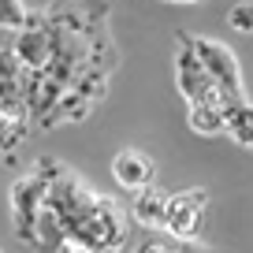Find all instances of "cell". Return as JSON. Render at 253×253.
<instances>
[{"mask_svg": "<svg viewBox=\"0 0 253 253\" xmlns=\"http://www.w3.org/2000/svg\"><path fill=\"white\" fill-rule=\"evenodd\" d=\"M223 138H231L235 145L250 149L253 142V104L250 101H238L227 108V119H223Z\"/></svg>", "mask_w": 253, "mask_h": 253, "instance_id": "11", "label": "cell"}, {"mask_svg": "<svg viewBox=\"0 0 253 253\" xmlns=\"http://www.w3.org/2000/svg\"><path fill=\"white\" fill-rule=\"evenodd\" d=\"M56 253H93V250H82V246H71V242H60Z\"/></svg>", "mask_w": 253, "mask_h": 253, "instance_id": "14", "label": "cell"}, {"mask_svg": "<svg viewBox=\"0 0 253 253\" xmlns=\"http://www.w3.org/2000/svg\"><path fill=\"white\" fill-rule=\"evenodd\" d=\"M168 4H201V0H168Z\"/></svg>", "mask_w": 253, "mask_h": 253, "instance_id": "15", "label": "cell"}, {"mask_svg": "<svg viewBox=\"0 0 253 253\" xmlns=\"http://www.w3.org/2000/svg\"><path fill=\"white\" fill-rule=\"evenodd\" d=\"M0 253H4V250H0Z\"/></svg>", "mask_w": 253, "mask_h": 253, "instance_id": "16", "label": "cell"}, {"mask_svg": "<svg viewBox=\"0 0 253 253\" xmlns=\"http://www.w3.org/2000/svg\"><path fill=\"white\" fill-rule=\"evenodd\" d=\"M223 119H227L223 104H190L186 108L190 130L201 134V138H223Z\"/></svg>", "mask_w": 253, "mask_h": 253, "instance_id": "9", "label": "cell"}, {"mask_svg": "<svg viewBox=\"0 0 253 253\" xmlns=\"http://www.w3.org/2000/svg\"><path fill=\"white\" fill-rule=\"evenodd\" d=\"M134 253H220V250L201 246L198 238L186 242V238H168V235H160V231H149L145 238L134 242Z\"/></svg>", "mask_w": 253, "mask_h": 253, "instance_id": "10", "label": "cell"}, {"mask_svg": "<svg viewBox=\"0 0 253 253\" xmlns=\"http://www.w3.org/2000/svg\"><path fill=\"white\" fill-rule=\"evenodd\" d=\"M30 130L26 116V75L11 52V30H0V153L8 157Z\"/></svg>", "mask_w": 253, "mask_h": 253, "instance_id": "3", "label": "cell"}, {"mask_svg": "<svg viewBox=\"0 0 253 253\" xmlns=\"http://www.w3.org/2000/svg\"><path fill=\"white\" fill-rule=\"evenodd\" d=\"M227 23L235 26L238 34H250L253 30V4H250V0H238L235 8L227 11Z\"/></svg>", "mask_w": 253, "mask_h": 253, "instance_id": "13", "label": "cell"}, {"mask_svg": "<svg viewBox=\"0 0 253 253\" xmlns=\"http://www.w3.org/2000/svg\"><path fill=\"white\" fill-rule=\"evenodd\" d=\"M63 242L93 250V253H119L126 246V216H123V209H119L112 198L97 194V198L82 209L79 220L67 223Z\"/></svg>", "mask_w": 253, "mask_h": 253, "instance_id": "4", "label": "cell"}, {"mask_svg": "<svg viewBox=\"0 0 253 253\" xmlns=\"http://www.w3.org/2000/svg\"><path fill=\"white\" fill-rule=\"evenodd\" d=\"M175 89H179V97L186 101V108L190 104H223V108L238 104V101H227V97L212 86V79L201 71L198 56L186 48L182 38H179V48H175ZM246 101H250V97H246Z\"/></svg>", "mask_w": 253, "mask_h": 253, "instance_id": "7", "label": "cell"}, {"mask_svg": "<svg viewBox=\"0 0 253 253\" xmlns=\"http://www.w3.org/2000/svg\"><path fill=\"white\" fill-rule=\"evenodd\" d=\"M209 212V190L194 186V190H160L149 186L142 194H134L130 201V220L145 231H160L168 238H194L201 235V223Z\"/></svg>", "mask_w": 253, "mask_h": 253, "instance_id": "2", "label": "cell"}, {"mask_svg": "<svg viewBox=\"0 0 253 253\" xmlns=\"http://www.w3.org/2000/svg\"><path fill=\"white\" fill-rule=\"evenodd\" d=\"M48 23V60L26 79V116L34 126L79 123L108 93L119 67L112 8L104 0H52L41 8Z\"/></svg>", "mask_w": 253, "mask_h": 253, "instance_id": "1", "label": "cell"}, {"mask_svg": "<svg viewBox=\"0 0 253 253\" xmlns=\"http://www.w3.org/2000/svg\"><path fill=\"white\" fill-rule=\"evenodd\" d=\"M11 231L23 246L34 242V223L41 216V205H45V168L41 160L30 168L26 175H19L11 182Z\"/></svg>", "mask_w": 253, "mask_h": 253, "instance_id": "6", "label": "cell"}, {"mask_svg": "<svg viewBox=\"0 0 253 253\" xmlns=\"http://www.w3.org/2000/svg\"><path fill=\"white\" fill-rule=\"evenodd\" d=\"M112 179L126 194H142V190L157 186V160L142 149H119L112 157Z\"/></svg>", "mask_w": 253, "mask_h": 253, "instance_id": "8", "label": "cell"}, {"mask_svg": "<svg viewBox=\"0 0 253 253\" xmlns=\"http://www.w3.org/2000/svg\"><path fill=\"white\" fill-rule=\"evenodd\" d=\"M23 19H26L23 0H0V30H19Z\"/></svg>", "mask_w": 253, "mask_h": 253, "instance_id": "12", "label": "cell"}, {"mask_svg": "<svg viewBox=\"0 0 253 253\" xmlns=\"http://www.w3.org/2000/svg\"><path fill=\"white\" fill-rule=\"evenodd\" d=\"M182 41H186V48L194 56H198V63H201V71L212 79V86L220 89L227 101H246V79H242V63H238V56L231 52L223 41H216V38H201V34H186L182 30L179 34Z\"/></svg>", "mask_w": 253, "mask_h": 253, "instance_id": "5", "label": "cell"}]
</instances>
